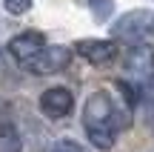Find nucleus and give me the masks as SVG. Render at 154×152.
I'll return each instance as SVG.
<instances>
[{
  "instance_id": "f257e3e1",
  "label": "nucleus",
  "mask_w": 154,
  "mask_h": 152,
  "mask_svg": "<svg viewBox=\"0 0 154 152\" xmlns=\"http://www.w3.org/2000/svg\"><path fill=\"white\" fill-rule=\"evenodd\" d=\"M83 126H86L88 141L97 149H111L117 138V106L109 92H94L83 106Z\"/></svg>"
},
{
  "instance_id": "f03ea898",
  "label": "nucleus",
  "mask_w": 154,
  "mask_h": 152,
  "mask_svg": "<svg viewBox=\"0 0 154 152\" xmlns=\"http://www.w3.org/2000/svg\"><path fill=\"white\" fill-rule=\"evenodd\" d=\"M154 26V15L146 9H137V11H128V15H123L120 20L111 26V34L120 40H131V43H140V37H143L146 32Z\"/></svg>"
},
{
  "instance_id": "7ed1b4c3",
  "label": "nucleus",
  "mask_w": 154,
  "mask_h": 152,
  "mask_svg": "<svg viewBox=\"0 0 154 152\" xmlns=\"http://www.w3.org/2000/svg\"><path fill=\"white\" fill-rule=\"evenodd\" d=\"M46 37L40 32H20V34H14V37L9 40V52H11V57H14L17 63H20L23 69L29 66V63L34 60V57L40 55V52L46 49Z\"/></svg>"
},
{
  "instance_id": "20e7f679",
  "label": "nucleus",
  "mask_w": 154,
  "mask_h": 152,
  "mask_svg": "<svg viewBox=\"0 0 154 152\" xmlns=\"http://www.w3.org/2000/svg\"><path fill=\"white\" fill-rule=\"evenodd\" d=\"M40 109H43V115L51 118V121H60V118H66V115H72V109H74L72 89H66V86H51V89H46L43 95H40Z\"/></svg>"
},
{
  "instance_id": "39448f33",
  "label": "nucleus",
  "mask_w": 154,
  "mask_h": 152,
  "mask_svg": "<svg viewBox=\"0 0 154 152\" xmlns=\"http://www.w3.org/2000/svg\"><path fill=\"white\" fill-rule=\"evenodd\" d=\"M69 57H72V55H69L66 46H46L26 69L32 75H54V72H60V69L69 63Z\"/></svg>"
},
{
  "instance_id": "423d86ee",
  "label": "nucleus",
  "mask_w": 154,
  "mask_h": 152,
  "mask_svg": "<svg viewBox=\"0 0 154 152\" xmlns=\"http://www.w3.org/2000/svg\"><path fill=\"white\" fill-rule=\"evenodd\" d=\"M77 55L86 57L88 63L94 66H103V63L114 60L117 55V46L111 40H100V37H88V40H77Z\"/></svg>"
},
{
  "instance_id": "0eeeda50",
  "label": "nucleus",
  "mask_w": 154,
  "mask_h": 152,
  "mask_svg": "<svg viewBox=\"0 0 154 152\" xmlns=\"http://www.w3.org/2000/svg\"><path fill=\"white\" fill-rule=\"evenodd\" d=\"M126 69L131 75H149L151 69H154V49L151 46H146V43H134L131 49L126 52Z\"/></svg>"
},
{
  "instance_id": "6e6552de",
  "label": "nucleus",
  "mask_w": 154,
  "mask_h": 152,
  "mask_svg": "<svg viewBox=\"0 0 154 152\" xmlns=\"http://www.w3.org/2000/svg\"><path fill=\"white\" fill-rule=\"evenodd\" d=\"M0 152H23V138L11 124H0Z\"/></svg>"
},
{
  "instance_id": "1a4fd4ad",
  "label": "nucleus",
  "mask_w": 154,
  "mask_h": 152,
  "mask_svg": "<svg viewBox=\"0 0 154 152\" xmlns=\"http://www.w3.org/2000/svg\"><path fill=\"white\" fill-rule=\"evenodd\" d=\"M88 9L94 11L97 20H106V17L114 11V0H88Z\"/></svg>"
},
{
  "instance_id": "9d476101",
  "label": "nucleus",
  "mask_w": 154,
  "mask_h": 152,
  "mask_svg": "<svg viewBox=\"0 0 154 152\" xmlns=\"http://www.w3.org/2000/svg\"><path fill=\"white\" fill-rule=\"evenodd\" d=\"M3 9L9 15H26L32 9V0H3Z\"/></svg>"
},
{
  "instance_id": "9b49d317",
  "label": "nucleus",
  "mask_w": 154,
  "mask_h": 152,
  "mask_svg": "<svg viewBox=\"0 0 154 152\" xmlns=\"http://www.w3.org/2000/svg\"><path fill=\"white\" fill-rule=\"evenodd\" d=\"M51 152H86V149H83L77 141H69V138H66V141H57Z\"/></svg>"
},
{
  "instance_id": "f8f14e48",
  "label": "nucleus",
  "mask_w": 154,
  "mask_h": 152,
  "mask_svg": "<svg viewBox=\"0 0 154 152\" xmlns=\"http://www.w3.org/2000/svg\"><path fill=\"white\" fill-rule=\"evenodd\" d=\"M146 98H149V103H154V78L146 83Z\"/></svg>"
},
{
  "instance_id": "ddd939ff",
  "label": "nucleus",
  "mask_w": 154,
  "mask_h": 152,
  "mask_svg": "<svg viewBox=\"0 0 154 152\" xmlns=\"http://www.w3.org/2000/svg\"><path fill=\"white\" fill-rule=\"evenodd\" d=\"M0 63H3V49H0Z\"/></svg>"
},
{
  "instance_id": "4468645a",
  "label": "nucleus",
  "mask_w": 154,
  "mask_h": 152,
  "mask_svg": "<svg viewBox=\"0 0 154 152\" xmlns=\"http://www.w3.org/2000/svg\"><path fill=\"white\" fill-rule=\"evenodd\" d=\"M151 29H154V26H151Z\"/></svg>"
}]
</instances>
